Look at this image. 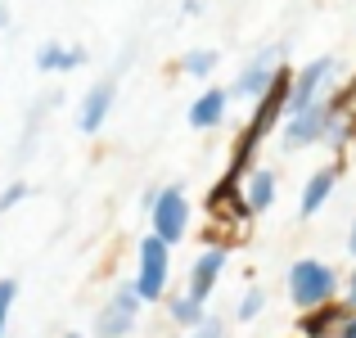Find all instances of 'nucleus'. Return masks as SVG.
I'll use <instances>...</instances> for the list:
<instances>
[{"instance_id": "a211bd4d", "label": "nucleus", "mask_w": 356, "mask_h": 338, "mask_svg": "<svg viewBox=\"0 0 356 338\" xmlns=\"http://www.w3.org/2000/svg\"><path fill=\"white\" fill-rule=\"evenodd\" d=\"M27 194H32V185H27V181H14V185H9L5 194H0V212H9L14 203H23Z\"/></svg>"}, {"instance_id": "7ed1b4c3", "label": "nucleus", "mask_w": 356, "mask_h": 338, "mask_svg": "<svg viewBox=\"0 0 356 338\" xmlns=\"http://www.w3.org/2000/svg\"><path fill=\"white\" fill-rule=\"evenodd\" d=\"M167 284H172V243H163L158 234H145L136 252V293L140 303H163Z\"/></svg>"}, {"instance_id": "f257e3e1", "label": "nucleus", "mask_w": 356, "mask_h": 338, "mask_svg": "<svg viewBox=\"0 0 356 338\" xmlns=\"http://www.w3.org/2000/svg\"><path fill=\"white\" fill-rule=\"evenodd\" d=\"M348 140V127H343V108L339 95L321 99V104L289 113L284 122V149H307V145H343Z\"/></svg>"}, {"instance_id": "2eb2a0df", "label": "nucleus", "mask_w": 356, "mask_h": 338, "mask_svg": "<svg viewBox=\"0 0 356 338\" xmlns=\"http://www.w3.org/2000/svg\"><path fill=\"white\" fill-rule=\"evenodd\" d=\"M167 312H172V321L176 325H185V330H199L203 321H208V303H199L194 293H176V298H167Z\"/></svg>"}, {"instance_id": "5701e85b", "label": "nucleus", "mask_w": 356, "mask_h": 338, "mask_svg": "<svg viewBox=\"0 0 356 338\" xmlns=\"http://www.w3.org/2000/svg\"><path fill=\"white\" fill-rule=\"evenodd\" d=\"M348 252L356 257V221H352V230H348Z\"/></svg>"}, {"instance_id": "b1692460", "label": "nucleus", "mask_w": 356, "mask_h": 338, "mask_svg": "<svg viewBox=\"0 0 356 338\" xmlns=\"http://www.w3.org/2000/svg\"><path fill=\"white\" fill-rule=\"evenodd\" d=\"M5 321H9V307H0V338H5Z\"/></svg>"}, {"instance_id": "dca6fc26", "label": "nucleus", "mask_w": 356, "mask_h": 338, "mask_svg": "<svg viewBox=\"0 0 356 338\" xmlns=\"http://www.w3.org/2000/svg\"><path fill=\"white\" fill-rule=\"evenodd\" d=\"M217 63H221V54L208 50V45H199V50H185V54H181V68L190 72V77H212V72H217Z\"/></svg>"}, {"instance_id": "4be33fe9", "label": "nucleus", "mask_w": 356, "mask_h": 338, "mask_svg": "<svg viewBox=\"0 0 356 338\" xmlns=\"http://www.w3.org/2000/svg\"><path fill=\"white\" fill-rule=\"evenodd\" d=\"M334 338H356V312L348 316V321H343L339 325V334H334Z\"/></svg>"}, {"instance_id": "0eeeda50", "label": "nucleus", "mask_w": 356, "mask_h": 338, "mask_svg": "<svg viewBox=\"0 0 356 338\" xmlns=\"http://www.w3.org/2000/svg\"><path fill=\"white\" fill-rule=\"evenodd\" d=\"M334 68H339V63H334L330 54H325V59H312L307 68H298L293 72V90H289V113H302V108L321 104L325 86H330V77H334Z\"/></svg>"}, {"instance_id": "423d86ee", "label": "nucleus", "mask_w": 356, "mask_h": 338, "mask_svg": "<svg viewBox=\"0 0 356 338\" xmlns=\"http://www.w3.org/2000/svg\"><path fill=\"white\" fill-rule=\"evenodd\" d=\"M275 59H280V50H275V45H270V50L261 54V59H252L248 68H243L239 77L230 81V99H248V104H257V99L266 95V90L275 86L280 77H284V68H280Z\"/></svg>"}, {"instance_id": "1a4fd4ad", "label": "nucleus", "mask_w": 356, "mask_h": 338, "mask_svg": "<svg viewBox=\"0 0 356 338\" xmlns=\"http://www.w3.org/2000/svg\"><path fill=\"white\" fill-rule=\"evenodd\" d=\"M113 99H118V72H113V77H99L95 86L81 95V108H77L81 136H99V127H104L108 113H113Z\"/></svg>"}, {"instance_id": "20e7f679", "label": "nucleus", "mask_w": 356, "mask_h": 338, "mask_svg": "<svg viewBox=\"0 0 356 338\" xmlns=\"http://www.w3.org/2000/svg\"><path fill=\"white\" fill-rule=\"evenodd\" d=\"M136 325H140V293H136V280H122L113 293H108V303L99 307L95 334H99V338H127V334H136Z\"/></svg>"}, {"instance_id": "6ab92c4d", "label": "nucleus", "mask_w": 356, "mask_h": 338, "mask_svg": "<svg viewBox=\"0 0 356 338\" xmlns=\"http://www.w3.org/2000/svg\"><path fill=\"white\" fill-rule=\"evenodd\" d=\"M190 338H226V325H221L217 316H208V321H203V325H199V330H194Z\"/></svg>"}, {"instance_id": "412c9836", "label": "nucleus", "mask_w": 356, "mask_h": 338, "mask_svg": "<svg viewBox=\"0 0 356 338\" xmlns=\"http://www.w3.org/2000/svg\"><path fill=\"white\" fill-rule=\"evenodd\" d=\"M343 303H348L352 312H356V271H352L348 280H343Z\"/></svg>"}, {"instance_id": "6e6552de", "label": "nucleus", "mask_w": 356, "mask_h": 338, "mask_svg": "<svg viewBox=\"0 0 356 338\" xmlns=\"http://www.w3.org/2000/svg\"><path fill=\"white\" fill-rule=\"evenodd\" d=\"M226 266H230V243H208V248L194 257V266H190L185 293H194L199 303H208V298L217 293V280L226 275Z\"/></svg>"}, {"instance_id": "f03ea898", "label": "nucleus", "mask_w": 356, "mask_h": 338, "mask_svg": "<svg viewBox=\"0 0 356 338\" xmlns=\"http://www.w3.org/2000/svg\"><path fill=\"white\" fill-rule=\"evenodd\" d=\"M339 271L321 257H302L289 266V303L302 307V312H316L325 303H339Z\"/></svg>"}, {"instance_id": "39448f33", "label": "nucleus", "mask_w": 356, "mask_h": 338, "mask_svg": "<svg viewBox=\"0 0 356 338\" xmlns=\"http://www.w3.org/2000/svg\"><path fill=\"white\" fill-rule=\"evenodd\" d=\"M149 221H154V234L163 243H181L185 230H190V199H185L181 185H163L158 203L149 208Z\"/></svg>"}, {"instance_id": "f8f14e48", "label": "nucleus", "mask_w": 356, "mask_h": 338, "mask_svg": "<svg viewBox=\"0 0 356 338\" xmlns=\"http://www.w3.org/2000/svg\"><path fill=\"white\" fill-rule=\"evenodd\" d=\"M226 104H230V86H208L199 99L190 104V127L194 131H212L226 122Z\"/></svg>"}, {"instance_id": "9b49d317", "label": "nucleus", "mask_w": 356, "mask_h": 338, "mask_svg": "<svg viewBox=\"0 0 356 338\" xmlns=\"http://www.w3.org/2000/svg\"><path fill=\"white\" fill-rule=\"evenodd\" d=\"M239 194H243V208H248L252 217H257V212H266L270 203H275V194H280L275 172H266V167H252V172L239 181Z\"/></svg>"}, {"instance_id": "f3484780", "label": "nucleus", "mask_w": 356, "mask_h": 338, "mask_svg": "<svg viewBox=\"0 0 356 338\" xmlns=\"http://www.w3.org/2000/svg\"><path fill=\"white\" fill-rule=\"evenodd\" d=\"M261 312H266V289H261V284H248V289H243V298H239V307H235V321L252 325Z\"/></svg>"}, {"instance_id": "393cba45", "label": "nucleus", "mask_w": 356, "mask_h": 338, "mask_svg": "<svg viewBox=\"0 0 356 338\" xmlns=\"http://www.w3.org/2000/svg\"><path fill=\"white\" fill-rule=\"evenodd\" d=\"M63 338H81V334H63Z\"/></svg>"}, {"instance_id": "ddd939ff", "label": "nucleus", "mask_w": 356, "mask_h": 338, "mask_svg": "<svg viewBox=\"0 0 356 338\" xmlns=\"http://www.w3.org/2000/svg\"><path fill=\"white\" fill-rule=\"evenodd\" d=\"M90 54L86 45H59V41H45L41 50H36V72H72L81 68Z\"/></svg>"}, {"instance_id": "9d476101", "label": "nucleus", "mask_w": 356, "mask_h": 338, "mask_svg": "<svg viewBox=\"0 0 356 338\" xmlns=\"http://www.w3.org/2000/svg\"><path fill=\"white\" fill-rule=\"evenodd\" d=\"M334 190H339V163H334V167H321V172H312V176H307V185H302V199H298V217L312 221L316 212H321L325 203L334 199Z\"/></svg>"}, {"instance_id": "4468645a", "label": "nucleus", "mask_w": 356, "mask_h": 338, "mask_svg": "<svg viewBox=\"0 0 356 338\" xmlns=\"http://www.w3.org/2000/svg\"><path fill=\"white\" fill-rule=\"evenodd\" d=\"M348 316H352L348 303H325L316 312H302V338H334Z\"/></svg>"}, {"instance_id": "aec40b11", "label": "nucleus", "mask_w": 356, "mask_h": 338, "mask_svg": "<svg viewBox=\"0 0 356 338\" xmlns=\"http://www.w3.org/2000/svg\"><path fill=\"white\" fill-rule=\"evenodd\" d=\"M18 298V280H0V307H14Z\"/></svg>"}]
</instances>
